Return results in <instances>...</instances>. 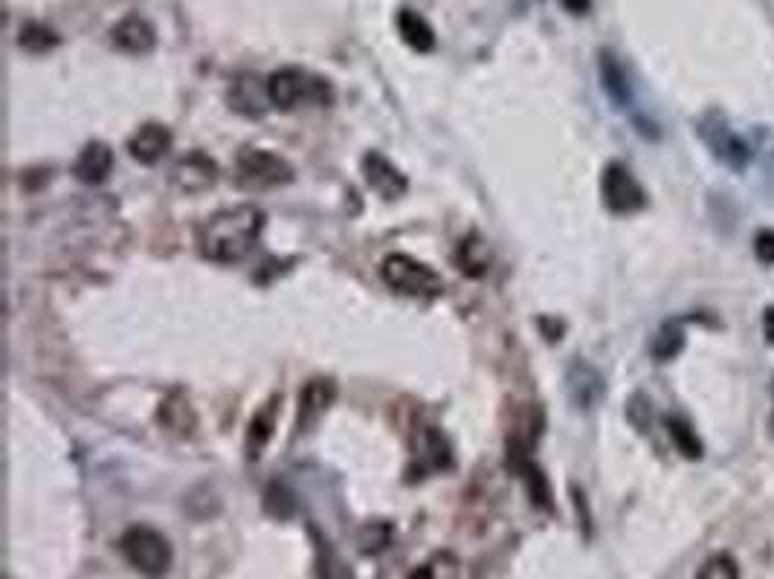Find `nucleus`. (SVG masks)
<instances>
[{"label":"nucleus","instance_id":"412c9836","mask_svg":"<svg viewBox=\"0 0 774 579\" xmlns=\"http://www.w3.org/2000/svg\"><path fill=\"white\" fill-rule=\"evenodd\" d=\"M160 420H163V426H166V429L181 431V435L192 431V426H195V417H192L189 403L181 397L166 400V406L160 408Z\"/></svg>","mask_w":774,"mask_h":579},{"label":"nucleus","instance_id":"6e6552de","mask_svg":"<svg viewBox=\"0 0 774 579\" xmlns=\"http://www.w3.org/2000/svg\"><path fill=\"white\" fill-rule=\"evenodd\" d=\"M215 177H218V165L206 157L204 151H192V154L177 160L172 168V183L181 188V192H189V195L212 186Z\"/></svg>","mask_w":774,"mask_h":579},{"label":"nucleus","instance_id":"5701e85b","mask_svg":"<svg viewBox=\"0 0 774 579\" xmlns=\"http://www.w3.org/2000/svg\"><path fill=\"white\" fill-rule=\"evenodd\" d=\"M696 579H740V565L731 554H713L699 568Z\"/></svg>","mask_w":774,"mask_h":579},{"label":"nucleus","instance_id":"f03ea898","mask_svg":"<svg viewBox=\"0 0 774 579\" xmlns=\"http://www.w3.org/2000/svg\"><path fill=\"white\" fill-rule=\"evenodd\" d=\"M117 548L137 573H143V577L149 579L166 577L168 568H172V545H168L166 536L160 531H154V527H128V531L119 536Z\"/></svg>","mask_w":774,"mask_h":579},{"label":"nucleus","instance_id":"6ab92c4d","mask_svg":"<svg viewBox=\"0 0 774 579\" xmlns=\"http://www.w3.org/2000/svg\"><path fill=\"white\" fill-rule=\"evenodd\" d=\"M270 435H273V403H264V408L255 412L247 429V458H259Z\"/></svg>","mask_w":774,"mask_h":579},{"label":"nucleus","instance_id":"aec40b11","mask_svg":"<svg viewBox=\"0 0 774 579\" xmlns=\"http://www.w3.org/2000/svg\"><path fill=\"white\" fill-rule=\"evenodd\" d=\"M18 44L26 50V53H47V50H53L58 44V35L50 26L44 24H26L21 26V35H18Z\"/></svg>","mask_w":774,"mask_h":579},{"label":"nucleus","instance_id":"7ed1b4c3","mask_svg":"<svg viewBox=\"0 0 774 579\" xmlns=\"http://www.w3.org/2000/svg\"><path fill=\"white\" fill-rule=\"evenodd\" d=\"M268 96L273 108L291 110L302 102H328L331 87H328V81L316 79V76L299 70V67H282L268 79Z\"/></svg>","mask_w":774,"mask_h":579},{"label":"nucleus","instance_id":"f3484780","mask_svg":"<svg viewBox=\"0 0 774 579\" xmlns=\"http://www.w3.org/2000/svg\"><path fill=\"white\" fill-rule=\"evenodd\" d=\"M601 79H603V90L612 96V102L618 108H630V81H626V70L621 67L612 53H601Z\"/></svg>","mask_w":774,"mask_h":579},{"label":"nucleus","instance_id":"423d86ee","mask_svg":"<svg viewBox=\"0 0 774 579\" xmlns=\"http://www.w3.org/2000/svg\"><path fill=\"white\" fill-rule=\"evenodd\" d=\"M236 172L238 181L250 188H268L287 183L293 177V168L276 154H270L264 149H241L236 157Z\"/></svg>","mask_w":774,"mask_h":579},{"label":"nucleus","instance_id":"39448f33","mask_svg":"<svg viewBox=\"0 0 774 579\" xmlns=\"http://www.w3.org/2000/svg\"><path fill=\"white\" fill-rule=\"evenodd\" d=\"M699 140L711 149V154L719 163L734 168V172H743L745 165L751 163L749 142H745L734 128L728 125L719 113H708V117L699 122Z\"/></svg>","mask_w":774,"mask_h":579},{"label":"nucleus","instance_id":"0eeeda50","mask_svg":"<svg viewBox=\"0 0 774 579\" xmlns=\"http://www.w3.org/2000/svg\"><path fill=\"white\" fill-rule=\"evenodd\" d=\"M601 195L607 209L615 211V215H632V211L644 209V204H647L644 188L632 177L630 168L621 163H609L607 168H603Z\"/></svg>","mask_w":774,"mask_h":579},{"label":"nucleus","instance_id":"4be33fe9","mask_svg":"<svg viewBox=\"0 0 774 579\" xmlns=\"http://www.w3.org/2000/svg\"><path fill=\"white\" fill-rule=\"evenodd\" d=\"M667 429H671L673 440H676V447H679V452L685 455V458H702V440L690 429L688 420L671 417V420H667Z\"/></svg>","mask_w":774,"mask_h":579},{"label":"nucleus","instance_id":"2eb2a0df","mask_svg":"<svg viewBox=\"0 0 774 579\" xmlns=\"http://www.w3.org/2000/svg\"><path fill=\"white\" fill-rule=\"evenodd\" d=\"M230 102L232 108H236L238 113H244V117H261V113L268 110L264 102H270L268 81L261 87L255 76H238V79L232 81Z\"/></svg>","mask_w":774,"mask_h":579},{"label":"nucleus","instance_id":"20e7f679","mask_svg":"<svg viewBox=\"0 0 774 579\" xmlns=\"http://www.w3.org/2000/svg\"><path fill=\"white\" fill-rule=\"evenodd\" d=\"M380 275H383V282H386L389 287L403 293V296L429 298L441 296L444 293L441 275L435 273L433 266L421 264V261L410 259V255H403V252L389 255V259L383 261V266H380Z\"/></svg>","mask_w":774,"mask_h":579},{"label":"nucleus","instance_id":"9d476101","mask_svg":"<svg viewBox=\"0 0 774 579\" xmlns=\"http://www.w3.org/2000/svg\"><path fill=\"white\" fill-rule=\"evenodd\" d=\"M566 389L577 408H592L603 397V376L601 371L584 360H575L566 371Z\"/></svg>","mask_w":774,"mask_h":579},{"label":"nucleus","instance_id":"a878e982","mask_svg":"<svg viewBox=\"0 0 774 579\" xmlns=\"http://www.w3.org/2000/svg\"><path fill=\"white\" fill-rule=\"evenodd\" d=\"M763 334H766V342L774 345V307H766L763 314Z\"/></svg>","mask_w":774,"mask_h":579},{"label":"nucleus","instance_id":"1a4fd4ad","mask_svg":"<svg viewBox=\"0 0 774 579\" xmlns=\"http://www.w3.org/2000/svg\"><path fill=\"white\" fill-rule=\"evenodd\" d=\"M168 149H172V133L157 122H145L128 136V154L143 165H154L157 160H163Z\"/></svg>","mask_w":774,"mask_h":579},{"label":"nucleus","instance_id":"a211bd4d","mask_svg":"<svg viewBox=\"0 0 774 579\" xmlns=\"http://www.w3.org/2000/svg\"><path fill=\"white\" fill-rule=\"evenodd\" d=\"M682 351H685V328H682L679 321H664L662 328L656 330L653 342H650V353L658 362H671Z\"/></svg>","mask_w":774,"mask_h":579},{"label":"nucleus","instance_id":"dca6fc26","mask_svg":"<svg viewBox=\"0 0 774 579\" xmlns=\"http://www.w3.org/2000/svg\"><path fill=\"white\" fill-rule=\"evenodd\" d=\"M397 32H401V39L406 41L412 50H418V53H429V50L435 47L433 26H429L418 12H412V9H401V12H397Z\"/></svg>","mask_w":774,"mask_h":579},{"label":"nucleus","instance_id":"b1692460","mask_svg":"<svg viewBox=\"0 0 774 579\" xmlns=\"http://www.w3.org/2000/svg\"><path fill=\"white\" fill-rule=\"evenodd\" d=\"M316 554H319V579H351L340 556L328 548V542H316Z\"/></svg>","mask_w":774,"mask_h":579},{"label":"nucleus","instance_id":"9b49d317","mask_svg":"<svg viewBox=\"0 0 774 579\" xmlns=\"http://www.w3.org/2000/svg\"><path fill=\"white\" fill-rule=\"evenodd\" d=\"M111 41L113 47L128 55H149L154 50V44H157V32H154V26L145 18L126 15L111 30Z\"/></svg>","mask_w":774,"mask_h":579},{"label":"nucleus","instance_id":"393cba45","mask_svg":"<svg viewBox=\"0 0 774 579\" xmlns=\"http://www.w3.org/2000/svg\"><path fill=\"white\" fill-rule=\"evenodd\" d=\"M754 252H757V259L763 261V264H774V232H768V229L757 232V238H754Z\"/></svg>","mask_w":774,"mask_h":579},{"label":"nucleus","instance_id":"4468645a","mask_svg":"<svg viewBox=\"0 0 774 579\" xmlns=\"http://www.w3.org/2000/svg\"><path fill=\"white\" fill-rule=\"evenodd\" d=\"M113 168V151L105 145V142H87L81 154L73 163V174L76 181L87 183V186H96L102 183Z\"/></svg>","mask_w":774,"mask_h":579},{"label":"nucleus","instance_id":"ddd939ff","mask_svg":"<svg viewBox=\"0 0 774 579\" xmlns=\"http://www.w3.org/2000/svg\"><path fill=\"white\" fill-rule=\"evenodd\" d=\"M334 397H337L334 380H310L299 392V420H296V429L308 431L325 415V408L331 406Z\"/></svg>","mask_w":774,"mask_h":579},{"label":"nucleus","instance_id":"f8f14e48","mask_svg":"<svg viewBox=\"0 0 774 579\" xmlns=\"http://www.w3.org/2000/svg\"><path fill=\"white\" fill-rule=\"evenodd\" d=\"M363 177L366 183H369L380 197H386V200H395V197H401L403 192H406V177H403L383 154H378V151H372V154H366L363 157Z\"/></svg>","mask_w":774,"mask_h":579},{"label":"nucleus","instance_id":"f257e3e1","mask_svg":"<svg viewBox=\"0 0 774 579\" xmlns=\"http://www.w3.org/2000/svg\"><path fill=\"white\" fill-rule=\"evenodd\" d=\"M261 220L264 215L250 204L218 209L215 215L200 220L195 229L198 252L215 264H236L253 250L255 238L261 232Z\"/></svg>","mask_w":774,"mask_h":579}]
</instances>
